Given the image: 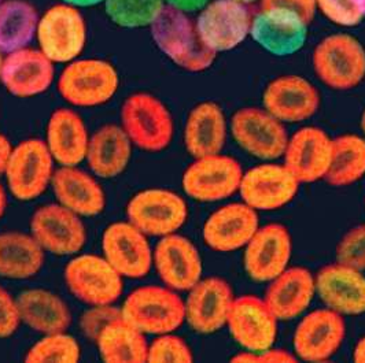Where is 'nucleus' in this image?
<instances>
[{
	"label": "nucleus",
	"mask_w": 365,
	"mask_h": 363,
	"mask_svg": "<svg viewBox=\"0 0 365 363\" xmlns=\"http://www.w3.org/2000/svg\"><path fill=\"white\" fill-rule=\"evenodd\" d=\"M148 29L155 47L185 72H205L213 66L217 58L203 44L195 19L190 14L165 7Z\"/></svg>",
	"instance_id": "nucleus-1"
},
{
	"label": "nucleus",
	"mask_w": 365,
	"mask_h": 363,
	"mask_svg": "<svg viewBox=\"0 0 365 363\" xmlns=\"http://www.w3.org/2000/svg\"><path fill=\"white\" fill-rule=\"evenodd\" d=\"M312 66L317 78L329 90L357 88L365 80L364 44L350 33H332L314 47Z\"/></svg>",
	"instance_id": "nucleus-2"
},
{
	"label": "nucleus",
	"mask_w": 365,
	"mask_h": 363,
	"mask_svg": "<svg viewBox=\"0 0 365 363\" xmlns=\"http://www.w3.org/2000/svg\"><path fill=\"white\" fill-rule=\"evenodd\" d=\"M37 48L54 63L68 65L80 58L88 41V25L80 9L56 3L40 14Z\"/></svg>",
	"instance_id": "nucleus-3"
},
{
	"label": "nucleus",
	"mask_w": 365,
	"mask_h": 363,
	"mask_svg": "<svg viewBox=\"0 0 365 363\" xmlns=\"http://www.w3.org/2000/svg\"><path fill=\"white\" fill-rule=\"evenodd\" d=\"M120 74L109 60L87 58L68 63L58 77L61 98L74 107H96L118 91Z\"/></svg>",
	"instance_id": "nucleus-4"
},
{
	"label": "nucleus",
	"mask_w": 365,
	"mask_h": 363,
	"mask_svg": "<svg viewBox=\"0 0 365 363\" xmlns=\"http://www.w3.org/2000/svg\"><path fill=\"white\" fill-rule=\"evenodd\" d=\"M121 127L130 143L146 151L166 149L175 135V122L164 102L151 93H133L121 107Z\"/></svg>",
	"instance_id": "nucleus-5"
},
{
	"label": "nucleus",
	"mask_w": 365,
	"mask_h": 363,
	"mask_svg": "<svg viewBox=\"0 0 365 363\" xmlns=\"http://www.w3.org/2000/svg\"><path fill=\"white\" fill-rule=\"evenodd\" d=\"M121 312L125 321L145 335L172 333L185 321L184 300L168 287L147 285L133 290Z\"/></svg>",
	"instance_id": "nucleus-6"
},
{
	"label": "nucleus",
	"mask_w": 365,
	"mask_h": 363,
	"mask_svg": "<svg viewBox=\"0 0 365 363\" xmlns=\"http://www.w3.org/2000/svg\"><path fill=\"white\" fill-rule=\"evenodd\" d=\"M250 6L235 0H210L195 17L203 44L217 55L242 46L252 31Z\"/></svg>",
	"instance_id": "nucleus-7"
},
{
	"label": "nucleus",
	"mask_w": 365,
	"mask_h": 363,
	"mask_svg": "<svg viewBox=\"0 0 365 363\" xmlns=\"http://www.w3.org/2000/svg\"><path fill=\"white\" fill-rule=\"evenodd\" d=\"M230 132L250 157L271 162L283 158L289 133L283 122L264 107H242L230 120Z\"/></svg>",
	"instance_id": "nucleus-8"
},
{
	"label": "nucleus",
	"mask_w": 365,
	"mask_h": 363,
	"mask_svg": "<svg viewBox=\"0 0 365 363\" xmlns=\"http://www.w3.org/2000/svg\"><path fill=\"white\" fill-rule=\"evenodd\" d=\"M54 162L46 142L40 139L13 147L4 174L14 198L22 201L38 198L53 180Z\"/></svg>",
	"instance_id": "nucleus-9"
},
{
	"label": "nucleus",
	"mask_w": 365,
	"mask_h": 363,
	"mask_svg": "<svg viewBox=\"0 0 365 363\" xmlns=\"http://www.w3.org/2000/svg\"><path fill=\"white\" fill-rule=\"evenodd\" d=\"M243 177L242 166L235 158L215 154L194 159L184 174V192L197 201H220L239 192Z\"/></svg>",
	"instance_id": "nucleus-10"
},
{
	"label": "nucleus",
	"mask_w": 365,
	"mask_h": 363,
	"mask_svg": "<svg viewBox=\"0 0 365 363\" xmlns=\"http://www.w3.org/2000/svg\"><path fill=\"white\" fill-rule=\"evenodd\" d=\"M69 290L83 303L99 306L113 305L124 290L123 275L105 256L81 255L72 259L65 269Z\"/></svg>",
	"instance_id": "nucleus-11"
},
{
	"label": "nucleus",
	"mask_w": 365,
	"mask_h": 363,
	"mask_svg": "<svg viewBox=\"0 0 365 363\" xmlns=\"http://www.w3.org/2000/svg\"><path fill=\"white\" fill-rule=\"evenodd\" d=\"M128 221L146 236L176 233L188 217L187 203L168 189H146L136 194L127 206Z\"/></svg>",
	"instance_id": "nucleus-12"
},
{
	"label": "nucleus",
	"mask_w": 365,
	"mask_h": 363,
	"mask_svg": "<svg viewBox=\"0 0 365 363\" xmlns=\"http://www.w3.org/2000/svg\"><path fill=\"white\" fill-rule=\"evenodd\" d=\"M299 185L286 164L271 161L243 173L239 194L243 203L256 211H274L295 198Z\"/></svg>",
	"instance_id": "nucleus-13"
},
{
	"label": "nucleus",
	"mask_w": 365,
	"mask_h": 363,
	"mask_svg": "<svg viewBox=\"0 0 365 363\" xmlns=\"http://www.w3.org/2000/svg\"><path fill=\"white\" fill-rule=\"evenodd\" d=\"M346 337L342 314L331 309L314 310L305 315L294 332V352L307 362H326L332 358Z\"/></svg>",
	"instance_id": "nucleus-14"
},
{
	"label": "nucleus",
	"mask_w": 365,
	"mask_h": 363,
	"mask_svg": "<svg viewBox=\"0 0 365 363\" xmlns=\"http://www.w3.org/2000/svg\"><path fill=\"white\" fill-rule=\"evenodd\" d=\"M320 105L319 90L298 74L276 77L262 93V107L283 124H299L309 120Z\"/></svg>",
	"instance_id": "nucleus-15"
},
{
	"label": "nucleus",
	"mask_w": 365,
	"mask_h": 363,
	"mask_svg": "<svg viewBox=\"0 0 365 363\" xmlns=\"http://www.w3.org/2000/svg\"><path fill=\"white\" fill-rule=\"evenodd\" d=\"M292 240L289 229L280 223L259 226L245 246L243 268L257 283H269L289 268Z\"/></svg>",
	"instance_id": "nucleus-16"
},
{
	"label": "nucleus",
	"mask_w": 365,
	"mask_h": 363,
	"mask_svg": "<svg viewBox=\"0 0 365 363\" xmlns=\"http://www.w3.org/2000/svg\"><path fill=\"white\" fill-rule=\"evenodd\" d=\"M277 322L264 299L255 295H243L234 299L227 327L232 339L243 349L261 352L274 347Z\"/></svg>",
	"instance_id": "nucleus-17"
},
{
	"label": "nucleus",
	"mask_w": 365,
	"mask_h": 363,
	"mask_svg": "<svg viewBox=\"0 0 365 363\" xmlns=\"http://www.w3.org/2000/svg\"><path fill=\"white\" fill-rule=\"evenodd\" d=\"M309 25L290 11L259 9L253 16L250 38L265 53L276 58H286L305 47Z\"/></svg>",
	"instance_id": "nucleus-18"
},
{
	"label": "nucleus",
	"mask_w": 365,
	"mask_h": 363,
	"mask_svg": "<svg viewBox=\"0 0 365 363\" xmlns=\"http://www.w3.org/2000/svg\"><path fill=\"white\" fill-rule=\"evenodd\" d=\"M31 235L44 251L55 255L78 253L87 240L80 216L62 204H46L31 219Z\"/></svg>",
	"instance_id": "nucleus-19"
},
{
	"label": "nucleus",
	"mask_w": 365,
	"mask_h": 363,
	"mask_svg": "<svg viewBox=\"0 0 365 363\" xmlns=\"http://www.w3.org/2000/svg\"><path fill=\"white\" fill-rule=\"evenodd\" d=\"M234 299V290L225 280L220 277L200 280L188 290L184 302L185 321L192 330L201 335L219 332L227 327Z\"/></svg>",
	"instance_id": "nucleus-20"
},
{
	"label": "nucleus",
	"mask_w": 365,
	"mask_h": 363,
	"mask_svg": "<svg viewBox=\"0 0 365 363\" xmlns=\"http://www.w3.org/2000/svg\"><path fill=\"white\" fill-rule=\"evenodd\" d=\"M55 63L38 48L26 47L4 55L0 81L6 91L19 99L41 95L53 85Z\"/></svg>",
	"instance_id": "nucleus-21"
},
{
	"label": "nucleus",
	"mask_w": 365,
	"mask_h": 363,
	"mask_svg": "<svg viewBox=\"0 0 365 363\" xmlns=\"http://www.w3.org/2000/svg\"><path fill=\"white\" fill-rule=\"evenodd\" d=\"M103 256L123 277L142 278L153 266V251L147 236L130 222H115L102 238Z\"/></svg>",
	"instance_id": "nucleus-22"
},
{
	"label": "nucleus",
	"mask_w": 365,
	"mask_h": 363,
	"mask_svg": "<svg viewBox=\"0 0 365 363\" xmlns=\"http://www.w3.org/2000/svg\"><path fill=\"white\" fill-rule=\"evenodd\" d=\"M153 263L165 285L176 292L191 290L202 277V258L187 237L164 236L153 253Z\"/></svg>",
	"instance_id": "nucleus-23"
},
{
	"label": "nucleus",
	"mask_w": 365,
	"mask_h": 363,
	"mask_svg": "<svg viewBox=\"0 0 365 363\" xmlns=\"http://www.w3.org/2000/svg\"><path fill=\"white\" fill-rule=\"evenodd\" d=\"M332 157V139L317 127L298 129L289 137L283 159L301 184L326 177Z\"/></svg>",
	"instance_id": "nucleus-24"
},
{
	"label": "nucleus",
	"mask_w": 365,
	"mask_h": 363,
	"mask_svg": "<svg viewBox=\"0 0 365 363\" xmlns=\"http://www.w3.org/2000/svg\"><path fill=\"white\" fill-rule=\"evenodd\" d=\"M259 228L258 213L246 203L220 207L206 219L202 231L205 244L217 253L243 248Z\"/></svg>",
	"instance_id": "nucleus-25"
},
{
	"label": "nucleus",
	"mask_w": 365,
	"mask_h": 363,
	"mask_svg": "<svg viewBox=\"0 0 365 363\" xmlns=\"http://www.w3.org/2000/svg\"><path fill=\"white\" fill-rule=\"evenodd\" d=\"M316 293L327 309L342 315L365 312V275L341 262L329 263L314 275Z\"/></svg>",
	"instance_id": "nucleus-26"
},
{
	"label": "nucleus",
	"mask_w": 365,
	"mask_h": 363,
	"mask_svg": "<svg viewBox=\"0 0 365 363\" xmlns=\"http://www.w3.org/2000/svg\"><path fill=\"white\" fill-rule=\"evenodd\" d=\"M314 295V275L305 268L294 266L269 281L262 299L277 321H290L307 311Z\"/></svg>",
	"instance_id": "nucleus-27"
},
{
	"label": "nucleus",
	"mask_w": 365,
	"mask_h": 363,
	"mask_svg": "<svg viewBox=\"0 0 365 363\" xmlns=\"http://www.w3.org/2000/svg\"><path fill=\"white\" fill-rule=\"evenodd\" d=\"M230 124L224 110L216 102H202L188 112L182 140L187 152L194 158L221 154L227 143Z\"/></svg>",
	"instance_id": "nucleus-28"
},
{
	"label": "nucleus",
	"mask_w": 365,
	"mask_h": 363,
	"mask_svg": "<svg viewBox=\"0 0 365 363\" xmlns=\"http://www.w3.org/2000/svg\"><path fill=\"white\" fill-rule=\"evenodd\" d=\"M90 137L80 114L61 107L55 110L48 120L44 142L56 164L77 166L86 161Z\"/></svg>",
	"instance_id": "nucleus-29"
},
{
	"label": "nucleus",
	"mask_w": 365,
	"mask_h": 363,
	"mask_svg": "<svg viewBox=\"0 0 365 363\" xmlns=\"http://www.w3.org/2000/svg\"><path fill=\"white\" fill-rule=\"evenodd\" d=\"M53 189L58 203L78 216L92 217L103 211L106 199L98 182L76 166H62L54 172Z\"/></svg>",
	"instance_id": "nucleus-30"
},
{
	"label": "nucleus",
	"mask_w": 365,
	"mask_h": 363,
	"mask_svg": "<svg viewBox=\"0 0 365 363\" xmlns=\"http://www.w3.org/2000/svg\"><path fill=\"white\" fill-rule=\"evenodd\" d=\"M132 147L133 144L121 125H105L90 137L86 161L95 176L113 179L127 169Z\"/></svg>",
	"instance_id": "nucleus-31"
},
{
	"label": "nucleus",
	"mask_w": 365,
	"mask_h": 363,
	"mask_svg": "<svg viewBox=\"0 0 365 363\" xmlns=\"http://www.w3.org/2000/svg\"><path fill=\"white\" fill-rule=\"evenodd\" d=\"M17 305L21 321L35 332L53 335L71 327L72 315L68 305L50 290H25L19 295Z\"/></svg>",
	"instance_id": "nucleus-32"
},
{
	"label": "nucleus",
	"mask_w": 365,
	"mask_h": 363,
	"mask_svg": "<svg viewBox=\"0 0 365 363\" xmlns=\"http://www.w3.org/2000/svg\"><path fill=\"white\" fill-rule=\"evenodd\" d=\"M44 265V250L32 235L9 232L0 235V277L26 280Z\"/></svg>",
	"instance_id": "nucleus-33"
},
{
	"label": "nucleus",
	"mask_w": 365,
	"mask_h": 363,
	"mask_svg": "<svg viewBox=\"0 0 365 363\" xmlns=\"http://www.w3.org/2000/svg\"><path fill=\"white\" fill-rule=\"evenodd\" d=\"M38 11L29 0L0 3V53L10 54L26 48L36 37Z\"/></svg>",
	"instance_id": "nucleus-34"
},
{
	"label": "nucleus",
	"mask_w": 365,
	"mask_h": 363,
	"mask_svg": "<svg viewBox=\"0 0 365 363\" xmlns=\"http://www.w3.org/2000/svg\"><path fill=\"white\" fill-rule=\"evenodd\" d=\"M96 345L105 362H147L146 335L130 325L124 317L114 320L102 330Z\"/></svg>",
	"instance_id": "nucleus-35"
},
{
	"label": "nucleus",
	"mask_w": 365,
	"mask_h": 363,
	"mask_svg": "<svg viewBox=\"0 0 365 363\" xmlns=\"http://www.w3.org/2000/svg\"><path fill=\"white\" fill-rule=\"evenodd\" d=\"M364 176V137L347 133L332 139V157L324 180L341 188L360 182Z\"/></svg>",
	"instance_id": "nucleus-36"
},
{
	"label": "nucleus",
	"mask_w": 365,
	"mask_h": 363,
	"mask_svg": "<svg viewBox=\"0 0 365 363\" xmlns=\"http://www.w3.org/2000/svg\"><path fill=\"white\" fill-rule=\"evenodd\" d=\"M164 9L163 0H106L103 3L108 19L123 29L150 28Z\"/></svg>",
	"instance_id": "nucleus-37"
},
{
	"label": "nucleus",
	"mask_w": 365,
	"mask_h": 363,
	"mask_svg": "<svg viewBox=\"0 0 365 363\" xmlns=\"http://www.w3.org/2000/svg\"><path fill=\"white\" fill-rule=\"evenodd\" d=\"M80 345L72 336L65 332L46 335L44 339L34 345L25 361L29 363L65 362L74 363L80 361Z\"/></svg>",
	"instance_id": "nucleus-38"
},
{
	"label": "nucleus",
	"mask_w": 365,
	"mask_h": 363,
	"mask_svg": "<svg viewBox=\"0 0 365 363\" xmlns=\"http://www.w3.org/2000/svg\"><path fill=\"white\" fill-rule=\"evenodd\" d=\"M316 13L335 26L350 29L364 21L360 0H314Z\"/></svg>",
	"instance_id": "nucleus-39"
},
{
	"label": "nucleus",
	"mask_w": 365,
	"mask_h": 363,
	"mask_svg": "<svg viewBox=\"0 0 365 363\" xmlns=\"http://www.w3.org/2000/svg\"><path fill=\"white\" fill-rule=\"evenodd\" d=\"M194 361L191 348L182 337L172 333L160 335L151 344H148L147 362H180L190 363Z\"/></svg>",
	"instance_id": "nucleus-40"
},
{
	"label": "nucleus",
	"mask_w": 365,
	"mask_h": 363,
	"mask_svg": "<svg viewBox=\"0 0 365 363\" xmlns=\"http://www.w3.org/2000/svg\"><path fill=\"white\" fill-rule=\"evenodd\" d=\"M336 262L365 270V225L351 228L336 246Z\"/></svg>",
	"instance_id": "nucleus-41"
},
{
	"label": "nucleus",
	"mask_w": 365,
	"mask_h": 363,
	"mask_svg": "<svg viewBox=\"0 0 365 363\" xmlns=\"http://www.w3.org/2000/svg\"><path fill=\"white\" fill-rule=\"evenodd\" d=\"M123 317L121 309L114 307L113 305H99L93 306L92 309L87 310L80 320V327L83 335L96 343L99 335L102 330L113 322L114 320H118Z\"/></svg>",
	"instance_id": "nucleus-42"
},
{
	"label": "nucleus",
	"mask_w": 365,
	"mask_h": 363,
	"mask_svg": "<svg viewBox=\"0 0 365 363\" xmlns=\"http://www.w3.org/2000/svg\"><path fill=\"white\" fill-rule=\"evenodd\" d=\"M21 322L17 299L0 287V339L13 336Z\"/></svg>",
	"instance_id": "nucleus-43"
},
{
	"label": "nucleus",
	"mask_w": 365,
	"mask_h": 363,
	"mask_svg": "<svg viewBox=\"0 0 365 363\" xmlns=\"http://www.w3.org/2000/svg\"><path fill=\"white\" fill-rule=\"evenodd\" d=\"M259 9H276L283 11H290L308 23L316 17L314 0H259Z\"/></svg>",
	"instance_id": "nucleus-44"
},
{
	"label": "nucleus",
	"mask_w": 365,
	"mask_h": 363,
	"mask_svg": "<svg viewBox=\"0 0 365 363\" xmlns=\"http://www.w3.org/2000/svg\"><path fill=\"white\" fill-rule=\"evenodd\" d=\"M232 362H297V357L284 349H274V347L261 352H240L231 359Z\"/></svg>",
	"instance_id": "nucleus-45"
},
{
	"label": "nucleus",
	"mask_w": 365,
	"mask_h": 363,
	"mask_svg": "<svg viewBox=\"0 0 365 363\" xmlns=\"http://www.w3.org/2000/svg\"><path fill=\"white\" fill-rule=\"evenodd\" d=\"M165 7L182 11L185 14H197L210 0H163Z\"/></svg>",
	"instance_id": "nucleus-46"
},
{
	"label": "nucleus",
	"mask_w": 365,
	"mask_h": 363,
	"mask_svg": "<svg viewBox=\"0 0 365 363\" xmlns=\"http://www.w3.org/2000/svg\"><path fill=\"white\" fill-rule=\"evenodd\" d=\"M11 151H13V145L10 143V140L6 136L0 135V174H3L6 170Z\"/></svg>",
	"instance_id": "nucleus-47"
},
{
	"label": "nucleus",
	"mask_w": 365,
	"mask_h": 363,
	"mask_svg": "<svg viewBox=\"0 0 365 363\" xmlns=\"http://www.w3.org/2000/svg\"><path fill=\"white\" fill-rule=\"evenodd\" d=\"M106 0H61V3L73 6L76 9L84 10V9H91V7H96V6H103Z\"/></svg>",
	"instance_id": "nucleus-48"
},
{
	"label": "nucleus",
	"mask_w": 365,
	"mask_h": 363,
	"mask_svg": "<svg viewBox=\"0 0 365 363\" xmlns=\"http://www.w3.org/2000/svg\"><path fill=\"white\" fill-rule=\"evenodd\" d=\"M353 361L357 363H365V337L360 339V342L354 347Z\"/></svg>",
	"instance_id": "nucleus-49"
},
{
	"label": "nucleus",
	"mask_w": 365,
	"mask_h": 363,
	"mask_svg": "<svg viewBox=\"0 0 365 363\" xmlns=\"http://www.w3.org/2000/svg\"><path fill=\"white\" fill-rule=\"evenodd\" d=\"M6 206H7V198H6V192L0 184V218L3 217L4 211H6Z\"/></svg>",
	"instance_id": "nucleus-50"
},
{
	"label": "nucleus",
	"mask_w": 365,
	"mask_h": 363,
	"mask_svg": "<svg viewBox=\"0 0 365 363\" xmlns=\"http://www.w3.org/2000/svg\"><path fill=\"white\" fill-rule=\"evenodd\" d=\"M360 127H361V130L364 132L365 135V109L363 111V114H361V120H360Z\"/></svg>",
	"instance_id": "nucleus-51"
},
{
	"label": "nucleus",
	"mask_w": 365,
	"mask_h": 363,
	"mask_svg": "<svg viewBox=\"0 0 365 363\" xmlns=\"http://www.w3.org/2000/svg\"><path fill=\"white\" fill-rule=\"evenodd\" d=\"M235 1H239V3H243V4H247V6H252L253 3H256V1H259V0H235Z\"/></svg>",
	"instance_id": "nucleus-52"
},
{
	"label": "nucleus",
	"mask_w": 365,
	"mask_h": 363,
	"mask_svg": "<svg viewBox=\"0 0 365 363\" xmlns=\"http://www.w3.org/2000/svg\"><path fill=\"white\" fill-rule=\"evenodd\" d=\"M3 59H4V55L0 53V75H1V66H3Z\"/></svg>",
	"instance_id": "nucleus-53"
},
{
	"label": "nucleus",
	"mask_w": 365,
	"mask_h": 363,
	"mask_svg": "<svg viewBox=\"0 0 365 363\" xmlns=\"http://www.w3.org/2000/svg\"><path fill=\"white\" fill-rule=\"evenodd\" d=\"M360 3H361V9H363V13H364L365 17V0H360Z\"/></svg>",
	"instance_id": "nucleus-54"
},
{
	"label": "nucleus",
	"mask_w": 365,
	"mask_h": 363,
	"mask_svg": "<svg viewBox=\"0 0 365 363\" xmlns=\"http://www.w3.org/2000/svg\"><path fill=\"white\" fill-rule=\"evenodd\" d=\"M1 1H3V0H0V3H1Z\"/></svg>",
	"instance_id": "nucleus-55"
}]
</instances>
